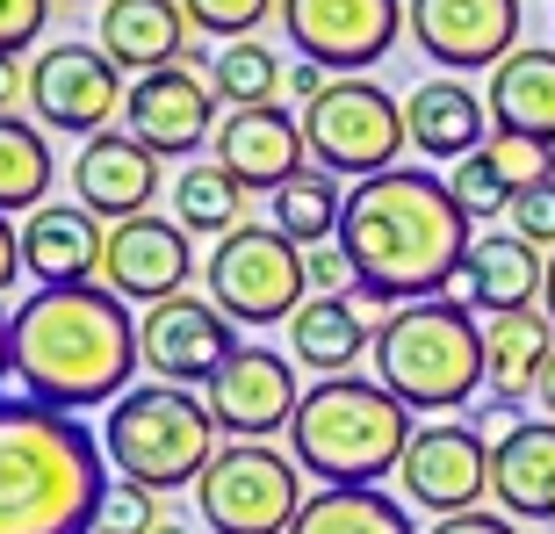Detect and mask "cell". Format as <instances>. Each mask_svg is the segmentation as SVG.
<instances>
[{"mask_svg": "<svg viewBox=\"0 0 555 534\" xmlns=\"http://www.w3.org/2000/svg\"><path fill=\"white\" fill-rule=\"evenodd\" d=\"M339 246L353 253L369 296L426 304V296L454 289L476 231H469V209L454 203V188L433 166H390V174H369V181L347 188Z\"/></svg>", "mask_w": 555, "mask_h": 534, "instance_id": "6da1fadb", "label": "cell"}, {"mask_svg": "<svg viewBox=\"0 0 555 534\" xmlns=\"http://www.w3.org/2000/svg\"><path fill=\"white\" fill-rule=\"evenodd\" d=\"M138 369H144L138 318L108 282L37 289L15 310V383L37 405L102 411L124 391H138Z\"/></svg>", "mask_w": 555, "mask_h": 534, "instance_id": "7a4b0ae2", "label": "cell"}, {"mask_svg": "<svg viewBox=\"0 0 555 534\" xmlns=\"http://www.w3.org/2000/svg\"><path fill=\"white\" fill-rule=\"evenodd\" d=\"M108 448L80 411L0 397V534H94Z\"/></svg>", "mask_w": 555, "mask_h": 534, "instance_id": "3957f363", "label": "cell"}, {"mask_svg": "<svg viewBox=\"0 0 555 534\" xmlns=\"http://www.w3.org/2000/svg\"><path fill=\"white\" fill-rule=\"evenodd\" d=\"M418 433V411L404 397H390L369 376H325L310 383L288 427V455L304 462V476H318L325 492H353L375 476H397L404 448Z\"/></svg>", "mask_w": 555, "mask_h": 534, "instance_id": "277c9868", "label": "cell"}, {"mask_svg": "<svg viewBox=\"0 0 555 534\" xmlns=\"http://www.w3.org/2000/svg\"><path fill=\"white\" fill-rule=\"evenodd\" d=\"M375 383L404 397L412 411H462L491 376H483V318L454 296L397 304V318L375 332Z\"/></svg>", "mask_w": 555, "mask_h": 534, "instance_id": "5b68a950", "label": "cell"}, {"mask_svg": "<svg viewBox=\"0 0 555 534\" xmlns=\"http://www.w3.org/2000/svg\"><path fill=\"white\" fill-rule=\"evenodd\" d=\"M102 448L116 462V476L144 484V492H195L203 470L217 462V419H209V397L173 391V383H138L108 405Z\"/></svg>", "mask_w": 555, "mask_h": 534, "instance_id": "8992f818", "label": "cell"}, {"mask_svg": "<svg viewBox=\"0 0 555 534\" xmlns=\"http://www.w3.org/2000/svg\"><path fill=\"white\" fill-rule=\"evenodd\" d=\"M209 304L224 310L231 326H288L310 304V267L304 246L282 225H238L224 231L203 260Z\"/></svg>", "mask_w": 555, "mask_h": 534, "instance_id": "52a82bcc", "label": "cell"}, {"mask_svg": "<svg viewBox=\"0 0 555 534\" xmlns=\"http://www.w3.org/2000/svg\"><path fill=\"white\" fill-rule=\"evenodd\" d=\"M304 144L310 166H325L332 181H369V174L397 166V152L412 144V124H404V102L383 80L347 73L304 109Z\"/></svg>", "mask_w": 555, "mask_h": 534, "instance_id": "ba28073f", "label": "cell"}, {"mask_svg": "<svg viewBox=\"0 0 555 534\" xmlns=\"http://www.w3.org/2000/svg\"><path fill=\"white\" fill-rule=\"evenodd\" d=\"M195 506H203L209 534H288L304 513V462L268 441H231L217 448V462L195 484Z\"/></svg>", "mask_w": 555, "mask_h": 534, "instance_id": "9c48e42d", "label": "cell"}, {"mask_svg": "<svg viewBox=\"0 0 555 534\" xmlns=\"http://www.w3.org/2000/svg\"><path fill=\"white\" fill-rule=\"evenodd\" d=\"M397 29H412V0H282L288 51L339 80L390 59Z\"/></svg>", "mask_w": 555, "mask_h": 534, "instance_id": "30bf717a", "label": "cell"}, {"mask_svg": "<svg viewBox=\"0 0 555 534\" xmlns=\"http://www.w3.org/2000/svg\"><path fill=\"white\" fill-rule=\"evenodd\" d=\"M130 87L124 65L108 59L102 43H43L29 59V109H37L43 130H108V116H124Z\"/></svg>", "mask_w": 555, "mask_h": 534, "instance_id": "8fae6325", "label": "cell"}, {"mask_svg": "<svg viewBox=\"0 0 555 534\" xmlns=\"http://www.w3.org/2000/svg\"><path fill=\"white\" fill-rule=\"evenodd\" d=\"M138 347H144V376L173 383V391H209L224 361L238 354V326L209 296H166L138 318Z\"/></svg>", "mask_w": 555, "mask_h": 534, "instance_id": "7c38bea8", "label": "cell"}, {"mask_svg": "<svg viewBox=\"0 0 555 534\" xmlns=\"http://www.w3.org/2000/svg\"><path fill=\"white\" fill-rule=\"evenodd\" d=\"M404 476V498L426 506L433 520L448 513H476L483 492H491V441L469 427V419H426L412 433V448L397 462Z\"/></svg>", "mask_w": 555, "mask_h": 534, "instance_id": "4fadbf2b", "label": "cell"}, {"mask_svg": "<svg viewBox=\"0 0 555 534\" xmlns=\"http://www.w3.org/2000/svg\"><path fill=\"white\" fill-rule=\"evenodd\" d=\"M519 0H412V43L440 73H498L519 51Z\"/></svg>", "mask_w": 555, "mask_h": 534, "instance_id": "5bb4252c", "label": "cell"}, {"mask_svg": "<svg viewBox=\"0 0 555 534\" xmlns=\"http://www.w3.org/2000/svg\"><path fill=\"white\" fill-rule=\"evenodd\" d=\"M203 397L217 433H231V441H274L296 427V405H304L296 361H282V347H238Z\"/></svg>", "mask_w": 555, "mask_h": 534, "instance_id": "9a60e30c", "label": "cell"}, {"mask_svg": "<svg viewBox=\"0 0 555 534\" xmlns=\"http://www.w3.org/2000/svg\"><path fill=\"white\" fill-rule=\"evenodd\" d=\"M124 130L138 144H152L159 160H188L217 138V87L195 65H166V73H144L130 80L124 102Z\"/></svg>", "mask_w": 555, "mask_h": 534, "instance_id": "2e32d148", "label": "cell"}, {"mask_svg": "<svg viewBox=\"0 0 555 534\" xmlns=\"http://www.w3.org/2000/svg\"><path fill=\"white\" fill-rule=\"evenodd\" d=\"M188 275H195V246H188V231L159 209H144L130 225H108V253H102V282L124 296V304H166V296H181Z\"/></svg>", "mask_w": 555, "mask_h": 534, "instance_id": "e0dca14e", "label": "cell"}, {"mask_svg": "<svg viewBox=\"0 0 555 534\" xmlns=\"http://www.w3.org/2000/svg\"><path fill=\"white\" fill-rule=\"evenodd\" d=\"M217 166H224L231 181L260 188V195H274V188H288L296 174L310 166V144H304V116H288L282 102L268 109H224V124H217Z\"/></svg>", "mask_w": 555, "mask_h": 534, "instance_id": "ac0fdd59", "label": "cell"}, {"mask_svg": "<svg viewBox=\"0 0 555 534\" xmlns=\"http://www.w3.org/2000/svg\"><path fill=\"white\" fill-rule=\"evenodd\" d=\"M159 174H166V160L152 144H138L130 130H94L80 144V160H73V203H87L102 225H130V217L152 209Z\"/></svg>", "mask_w": 555, "mask_h": 534, "instance_id": "d6986e66", "label": "cell"}, {"mask_svg": "<svg viewBox=\"0 0 555 534\" xmlns=\"http://www.w3.org/2000/svg\"><path fill=\"white\" fill-rule=\"evenodd\" d=\"M108 225L87 203H43L22 217V267L37 275V289H80L102 282Z\"/></svg>", "mask_w": 555, "mask_h": 534, "instance_id": "ffe728a7", "label": "cell"}, {"mask_svg": "<svg viewBox=\"0 0 555 534\" xmlns=\"http://www.w3.org/2000/svg\"><path fill=\"white\" fill-rule=\"evenodd\" d=\"M541 282H548V260H541V246H527L519 231H476L469 260H462V275H454V304L462 310H483V318H498V310H527L541 304Z\"/></svg>", "mask_w": 555, "mask_h": 534, "instance_id": "44dd1931", "label": "cell"}, {"mask_svg": "<svg viewBox=\"0 0 555 534\" xmlns=\"http://www.w3.org/2000/svg\"><path fill=\"white\" fill-rule=\"evenodd\" d=\"M491 498L513 520L555 527V419H513L491 441Z\"/></svg>", "mask_w": 555, "mask_h": 534, "instance_id": "7402d4cb", "label": "cell"}, {"mask_svg": "<svg viewBox=\"0 0 555 534\" xmlns=\"http://www.w3.org/2000/svg\"><path fill=\"white\" fill-rule=\"evenodd\" d=\"M555 361V318L541 304L527 310H498V318H483V376H491V405L513 411L541 391V369Z\"/></svg>", "mask_w": 555, "mask_h": 534, "instance_id": "603a6c76", "label": "cell"}, {"mask_svg": "<svg viewBox=\"0 0 555 534\" xmlns=\"http://www.w3.org/2000/svg\"><path fill=\"white\" fill-rule=\"evenodd\" d=\"M404 124H412V144L426 152V160L440 166H462L469 152H483L491 144V102L476 94V87H462L454 73H440V80H418L412 94H404Z\"/></svg>", "mask_w": 555, "mask_h": 534, "instance_id": "cb8c5ba5", "label": "cell"}, {"mask_svg": "<svg viewBox=\"0 0 555 534\" xmlns=\"http://www.w3.org/2000/svg\"><path fill=\"white\" fill-rule=\"evenodd\" d=\"M188 8L181 0H102V51L124 73H166V65H181L195 43H188Z\"/></svg>", "mask_w": 555, "mask_h": 534, "instance_id": "d4e9b609", "label": "cell"}, {"mask_svg": "<svg viewBox=\"0 0 555 534\" xmlns=\"http://www.w3.org/2000/svg\"><path fill=\"white\" fill-rule=\"evenodd\" d=\"M375 347V326L361 318L353 296H310L296 318H288V361L310 369L318 383L325 376H353V361Z\"/></svg>", "mask_w": 555, "mask_h": 534, "instance_id": "484cf974", "label": "cell"}, {"mask_svg": "<svg viewBox=\"0 0 555 534\" xmlns=\"http://www.w3.org/2000/svg\"><path fill=\"white\" fill-rule=\"evenodd\" d=\"M491 124L513 138L555 144V43H519L513 59L491 73Z\"/></svg>", "mask_w": 555, "mask_h": 534, "instance_id": "4316f807", "label": "cell"}, {"mask_svg": "<svg viewBox=\"0 0 555 534\" xmlns=\"http://www.w3.org/2000/svg\"><path fill=\"white\" fill-rule=\"evenodd\" d=\"M51 138L43 124H22V116H0V217H29V209L51 203Z\"/></svg>", "mask_w": 555, "mask_h": 534, "instance_id": "83f0119b", "label": "cell"}, {"mask_svg": "<svg viewBox=\"0 0 555 534\" xmlns=\"http://www.w3.org/2000/svg\"><path fill=\"white\" fill-rule=\"evenodd\" d=\"M288 534H426V527H412V513L390 492L353 484V492H310V506L296 513Z\"/></svg>", "mask_w": 555, "mask_h": 534, "instance_id": "f1b7e54d", "label": "cell"}, {"mask_svg": "<svg viewBox=\"0 0 555 534\" xmlns=\"http://www.w3.org/2000/svg\"><path fill=\"white\" fill-rule=\"evenodd\" d=\"M173 225L188 239H224V231L246 225V188L231 181L224 166H188L181 181H173Z\"/></svg>", "mask_w": 555, "mask_h": 534, "instance_id": "f546056e", "label": "cell"}, {"mask_svg": "<svg viewBox=\"0 0 555 534\" xmlns=\"http://www.w3.org/2000/svg\"><path fill=\"white\" fill-rule=\"evenodd\" d=\"M209 87H217V102H224V109H268V102H282L288 65H282L274 43L246 37V43H224V51L209 59Z\"/></svg>", "mask_w": 555, "mask_h": 534, "instance_id": "4dcf8cb0", "label": "cell"}, {"mask_svg": "<svg viewBox=\"0 0 555 534\" xmlns=\"http://www.w3.org/2000/svg\"><path fill=\"white\" fill-rule=\"evenodd\" d=\"M339 217H347V188L332 181L325 166H304L288 188H274V225H282L296 246H325V239H339Z\"/></svg>", "mask_w": 555, "mask_h": 534, "instance_id": "1f68e13d", "label": "cell"}, {"mask_svg": "<svg viewBox=\"0 0 555 534\" xmlns=\"http://www.w3.org/2000/svg\"><path fill=\"white\" fill-rule=\"evenodd\" d=\"M454 203L469 209V225H491V217H513V188H505V174L491 166V152H469V160L448 174Z\"/></svg>", "mask_w": 555, "mask_h": 534, "instance_id": "d6a6232c", "label": "cell"}, {"mask_svg": "<svg viewBox=\"0 0 555 534\" xmlns=\"http://www.w3.org/2000/svg\"><path fill=\"white\" fill-rule=\"evenodd\" d=\"M491 166L505 174V188L513 195H527V188H548L555 181V144H541V138H513V130H491Z\"/></svg>", "mask_w": 555, "mask_h": 534, "instance_id": "836d02e7", "label": "cell"}, {"mask_svg": "<svg viewBox=\"0 0 555 534\" xmlns=\"http://www.w3.org/2000/svg\"><path fill=\"white\" fill-rule=\"evenodd\" d=\"M188 8V22L203 29V37H217V43H246L260 22L282 8V0H181Z\"/></svg>", "mask_w": 555, "mask_h": 534, "instance_id": "e575fe53", "label": "cell"}, {"mask_svg": "<svg viewBox=\"0 0 555 534\" xmlns=\"http://www.w3.org/2000/svg\"><path fill=\"white\" fill-rule=\"evenodd\" d=\"M159 527V492H144V484H130V476H116L102 498V520H94V534H152Z\"/></svg>", "mask_w": 555, "mask_h": 534, "instance_id": "d590c367", "label": "cell"}, {"mask_svg": "<svg viewBox=\"0 0 555 534\" xmlns=\"http://www.w3.org/2000/svg\"><path fill=\"white\" fill-rule=\"evenodd\" d=\"M304 267H310V296H353V289H361V267H353V253L339 246V239L304 246Z\"/></svg>", "mask_w": 555, "mask_h": 534, "instance_id": "8d00e7d4", "label": "cell"}, {"mask_svg": "<svg viewBox=\"0 0 555 534\" xmlns=\"http://www.w3.org/2000/svg\"><path fill=\"white\" fill-rule=\"evenodd\" d=\"M43 22H51V0H0V59H22L43 37Z\"/></svg>", "mask_w": 555, "mask_h": 534, "instance_id": "74e56055", "label": "cell"}, {"mask_svg": "<svg viewBox=\"0 0 555 534\" xmlns=\"http://www.w3.org/2000/svg\"><path fill=\"white\" fill-rule=\"evenodd\" d=\"M513 231L527 239V246L555 253V181H548V188H527V195H513Z\"/></svg>", "mask_w": 555, "mask_h": 534, "instance_id": "f35d334b", "label": "cell"}, {"mask_svg": "<svg viewBox=\"0 0 555 534\" xmlns=\"http://www.w3.org/2000/svg\"><path fill=\"white\" fill-rule=\"evenodd\" d=\"M426 534H519V520H513V513H483V506H476V513H448V520H433Z\"/></svg>", "mask_w": 555, "mask_h": 534, "instance_id": "ab89813d", "label": "cell"}, {"mask_svg": "<svg viewBox=\"0 0 555 534\" xmlns=\"http://www.w3.org/2000/svg\"><path fill=\"white\" fill-rule=\"evenodd\" d=\"M29 102V65L22 59H0V116H15Z\"/></svg>", "mask_w": 555, "mask_h": 534, "instance_id": "60d3db41", "label": "cell"}, {"mask_svg": "<svg viewBox=\"0 0 555 534\" xmlns=\"http://www.w3.org/2000/svg\"><path fill=\"white\" fill-rule=\"evenodd\" d=\"M22 275H29V267H22V231L8 225V217H0V296H8V289H15Z\"/></svg>", "mask_w": 555, "mask_h": 534, "instance_id": "b9f144b4", "label": "cell"}, {"mask_svg": "<svg viewBox=\"0 0 555 534\" xmlns=\"http://www.w3.org/2000/svg\"><path fill=\"white\" fill-rule=\"evenodd\" d=\"M325 87H332V73H325V65H310V59H296V65H288V94H296V102H318V94H325Z\"/></svg>", "mask_w": 555, "mask_h": 534, "instance_id": "7bdbcfd3", "label": "cell"}, {"mask_svg": "<svg viewBox=\"0 0 555 534\" xmlns=\"http://www.w3.org/2000/svg\"><path fill=\"white\" fill-rule=\"evenodd\" d=\"M8 376H15V318H0V383H8ZM8 397V391H0Z\"/></svg>", "mask_w": 555, "mask_h": 534, "instance_id": "ee69618b", "label": "cell"}, {"mask_svg": "<svg viewBox=\"0 0 555 534\" xmlns=\"http://www.w3.org/2000/svg\"><path fill=\"white\" fill-rule=\"evenodd\" d=\"M534 397H541V419H555V361L541 369V391H534Z\"/></svg>", "mask_w": 555, "mask_h": 534, "instance_id": "f6af8a7d", "label": "cell"}, {"mask_svg": "<svg viewBox=\"0 0 555 534\" xmlns=\"http://www.w3.org/2000/svg\"><path fill=\"white\" fill-rule=\"evenodd\" d=\"M541 310L555 318V253H548V282H541Z\"/></svg>", "mask_w": 555, "mask_h": 534, "instance_id": "bcb514c9", "label": "cell"}, {"mask_svg": "<svg viewBox=\"0 0 555 534\" xmlns=\"http://www.w3.org/2000/svg\"><path fill=\"white\" fill-rule=\"evenodd\" d=\"M152 534H188V527H181V520H159V527H152Z\"/></svg>", "mask_w": 555, "mask_h": 534, "instance_id": "7dc6e473", "label": "cell"}, {"mask_svg": "<svg viewBox=\"0 0 555 534\" xmlns=\"http://www.w3.org/2000/svg\"><path fill=\"white\" fill-rule=\"evenodd\" d=\"M59 8H94V0H59Z\"/></svg>", "mask_w": 555, "mask_h": 534, "instance_id": "c3c4849f", "label": "cell"}]
</instances>
